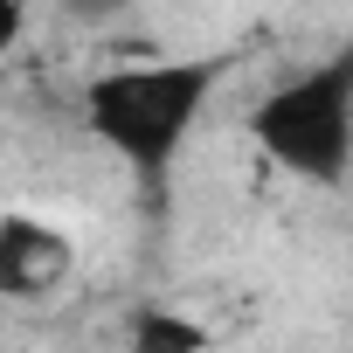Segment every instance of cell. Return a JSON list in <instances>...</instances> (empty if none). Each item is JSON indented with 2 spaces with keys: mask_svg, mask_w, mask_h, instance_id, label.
Masks as SVG:
<instances>
[{
  "mask_svg": "<svg viewBox=\"0 0 353 353\" xmlns=\"http://www.w3.org/2000/svg\"><path fill=\"white\" fill-rule=\"evenodd\" d=\"M229 77V56H152V63H118L83 83V125L97 132L104 152H118L145 188L166 181L181 159L194 118L208 111L215 83Z\"/></svg>",
  "mask_w": 353,
  "mask_h": 353,
  "instance_id": "6da1fadb",
  "label": "cell"
},
{
  "mask_svg": "<svg viewBox=\"0 0 353 353\" xmlns=\"http://www.w3.org/2000/svg\"><path fill=\"white\" fill-rule=\"evenodd\" d=\"M250 139L291 181L339 188L353 173V70H346V56L270 83L250 104Z\"/></svg>",
  "mask_w": 353,
  "mask_h": 353,
  "instance_id": "7a4b0ae2",
  "label": "cell"
},
{
  "mask_svg": "<svg viewBox=\"0 0 353 353\" xmlns=\"http://www.w3.org/2000/svg\"><path fill=\"white\" fill-rule=\"evenodd\" d=\"M77 277V243L70 229L8 208L0 215V298H56Z\"/></svg>",
  "mask_w": 353,
  "mask_h": 353,
  "instance_id": "3957f363",
  "label": "cell"
},
{
  "mask_svg": "<svg viewBox=\"0 0 353 353\" xmlns=\"http://www.w3.org/2000/svg\"><path fill=\"white\" fill-rule=\"evenodd\" d=\"M125 339H132L139 353H201V346H208L215 332H208L201 319H188V312H166V305H145V312H132Z\"/></svg>",
  "mask_w": 353,
  "mask_h": 353,
  "instance_id": "277c9868",
  "label": "cell"
},
{
  "mask_svg": "<svg viewBox=\"0 0 353 353\" xmlns=\"http://www.w3.org/2000/svg\"><path fill=\"white\" fill-rule=\"evenodd\" d=\"M56 8H63L70 21H111V14L132 8V0H56Z\"/></svg>",
  "mask_w": 353,
  "mask_h": 353,
  "instance_id": "5b68a950",
  "label": "cell"
},
{
  "mask_svg": "<svg viewBox=\"0 0 353 353\" xmlns=\"http://www.w3.org/2000/svg\"><path fill=\"white\" fill-rule=\"evenodd\" d=\"M21 28H28V0H0V56L21 42Z\"/></svg>",
  "mask_w": 353,
  "mask_h": 353,
  "instance_id": "8992f818",
  "label": "cell"
},
{
  "mask_svg": "<svg viewBox=\"0 0 353 353\" xmlns=\"http://www.w3.org/2000/svg\"><path fill=\"white\" fill-rule=\"evenodd\" d=\"M346 70H353V49H346Z\"/></svg>",
  "mask_w": 353,
  "mask_h": 353,
  "instance_id": "52a82bcc",
  "label": "cell"
},
{
  "mask_svg": "<svg viewBox=\"0 0 353 353\" xmlns=\"http://www.w3.org/2000/svg\"><path fill=\"white\" fill-rule=\"evenodd\" d=\"M346 243H353V229H346Z\"/></svg>",
  "mask_w": 353,
  "mask_h": 353,
  "instance_id": "ba28073f",
  "label": "cell"
}]
</instances>
